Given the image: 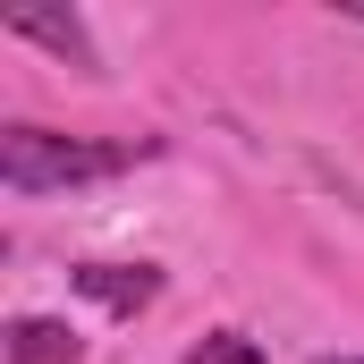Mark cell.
Returning a JSON list of instances; mask_svg holds the SVG:
<instances>
[{
    "label": "cell",
    "mask_w": 364,
    "mask_h": 364,
    "mask_svg": "<svg viewBox=\"0 0 364 364\" xmlns=\"http://www.w3.org/2000/svg\"><path fill=\"white\" fill-rule=\"evenodd\" d=\"M153 161V136H51V127H0V186L9 195H51V186H93Z\"/></svg>",
    "instance_id": "obj_1"
},
{
    "label": "cell",
    "mask_w": 364,
    "mask_h": 364,
    "mask_svg": "<svg viewBox=\"0 0 364 364\" xmlns=\"http://www.w3.org/2000/svg\"><path fill=\"white\" fill-rule=\"evenodd\" d=\"M77 288H85L93 305H110V314H136V305L161 296V272H153V263H85Z\"/></svg>",
    "instance_id": "obj_2"
},
{
    "label": "cell",
    "mask_w": 364,
    "mask_h": 364,
    "mask_svg": "<svg viewBox=\"0 0 364 364\" xmlns=\"http://www.w3.org/2000/svg\"><path fill=\"white\" fill-rule=\"evenodd\" d=\"M9 34H17V43H43V51H60V60H77V68H93V43H85V26H77V17L17 9V17H9Z\"/></svg>",
    "instance_id": "obj_3"
},
{
    "label": "cell",
    "mask_w": 364,
    "mask_h": 364,
    "mask_svg": "<svg viewBox=\"0 0 364 364\" xmlns=\"http://www.w3.org/2000/svg\"><path fill=\"white\" fill-rule=\"evenodd\" d=\"M9 364H77V331L26 314V322H9Z\"/></svg>",
    "instance_id": "obj_4"
},
{
    "label": "cell",
    "mask_w": 364,
    "mask_h": 364,
    "mask_svg": "<svg viewBox=\"0 0 364 364\" xmlns=\"http://www.w3.org/2000/svg\"><path fill=\"white\" fill-rule=\"evenodd\" d=\"M186 364H263V348H255V339H237V331H212Z\"/></svg>",
    "instance_id": "obj_5"
},
{
    "label": "cell",
    "mask_w": 364,
    "mask_h": 364,
    "mask_svg": "<svg viewBox=\"0 0 364 364\" xmlns=\"http://www.w3.org/2000/svg\"><path fill=\"white\" fill-rule=\"evenodd\" d=\"M322 364H364V356H322Z\"/></svg>",
    "instance_id": "obj_6"
},
{
    "label": "cell",
    "mask_w": 364,
    "mask_h": 364,
    "mask_svg": "<svg viewBox=\"0 0 364 364\" xmlns=\"http://www.w3.org/2000/svg\"><path fill=\"white\" fill-rule=\"evenodd\" d=\"M348 17H356V26H364V9H348Z\"/></svg>",
    "instance_id": "obj_7"
}]
</instances>
